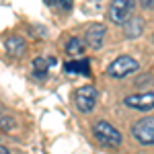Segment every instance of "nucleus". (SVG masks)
Listing matches in <instances>:
<instances>
[{
  "instance_id": "f257e3e1",
  "label": "nucleus",
  "mask_w": 154,
  "mask_h": 154,
  "mask_svg": "<svg viewBox=\"0 0 154 154\" xmlns=\"http://www.w3.org/2000/svg\"><path fill=\"white\" fill-rule=\"evenodd\" d=\"M93 134H95V138L103 144V146L117 148L119 144H121V134H119L111 123H107V121H97L95 125H93Z\"/></svg>"
},
{
  "instance_id": "f03ea898",
  "label": "nucleus",
  "mask_w": 154,
  "mask_h": 154,
  "mask_svg": "<svg viewBox=\"0 0 154 154\" xmlns=\"http://www.w3.org/2000/svg\"><path fill=\"white\" fill-rule=\"evenodd\" d=\"M138 68H140V64L131 58V56H119V58H115L109 64L107 74H109L111 78H125L128 74L136 72Z\"/></svg>"
},
{
  "instance_id": "7ed1b4c3",
  "label": "nucleus",
  "mask_w": 154,
  "mask_h": 154,
  "mask_svg": "<svg viewBox=\"0 0 154 154\" xmlns=\"http://www.w3.org/2000/svg\"><path fill=\"white\" fill-rule=\"evenodd\" d=\"M134 6H136V2H134V0H111L107 17H109V21H111V23L123 25L131 17Z\"/></svg>"
},
{
  "instance_id": "20e7f679",
  "label": "nucleus",
  "mask_w": 154,
  "mask_h": 154,
  "mask_svg": "<svg viewBox=\"0 0 154 154\" xmlns=\"http://www.w3.org/2000/svg\"><path fill=\"white\" fill-rule=\"evenodd\" d=\"M131 134L136 142L142 146H152L154 144V117H142L131 125Z\"/></svg>"
},
{
  "instance_id": "39448f33",
  "label": "nucleus",
  "mask_w": 154,
  "mask_h": 154,
  "mask_svg": "<svg viewBox=\"0 0 154 154\" xmlns=\"http://www.w3.org/2000/svg\"><path fill=\"white\" fill-rule=\"evenodd\" d=\"M97 93L95 86H91V84H86V86H80L78 91H76V95H74V103L78 107V111L80 113H91L97 105Z\"/></svg>"
},
{
  "instance_id": "423d86ee",
  "label": "nucleus",
  "mask_w": 154,
  "mask_h": 154,
  "mask_svg": "<svg viewBox=\"0 0 154 154\" xmlns=\"http://www.w3.org/2000/svg\"><path fill=\"white\" fill-rule=\"evenodd\" d=\"M123 103L136 111H150L154 109V91L150 93H138V95H130L123 99Z\"/></svg>"
},
{
  "instance_id": "0eeeda50",
  "label": "nucleus",
  "mask_w": 154,
  "mask_h": 154,
  "mask_svg": "<svg viewBox=\"0 0 154 154\" xmlns=\"http://www.w3.org/2000/svg\"><path fill=\"white\" fill-rule=\"evenodd\" d=\"M105 35H107L105 25L93 23L88 29H86V43H88L93 49H101L103 48V41H105Z\"/></svg>"
},
{
  "instance_id": "6e6552de",
  "label": "nucleus",
  "mask_w": 154,
  "mask_h": 154,
  "mask_svg": "<svg viewBox=\"0 0 154 154\" xmlns=\"http://www.w3.org/2000/svg\"><path fill=\"white\" fill-rule=\"evenodd\" d=\"M25 49H27V43H25L23 37L12 35V37L6 39V51L11 54L12 58H21V56L25 54Z\"/></svg>"
},
{
  "instance_id": "1a4fd4ad",
  "label": "nucleus",
  "mask_w": 154,
  "mask_h": 154,
  "mask_svg": "<svg viewBox=\"0 0 154 154\" xmlns=\"http://www.w3.org/2000/svg\"><path fill=\"white\" fill-rule=\"evenodd\" d=\"M142 29H144V21L140 17H130V19L123 23V33H125V37H131V39L140 35Z\"/></svg>"
},
{
  "instance_id": "9d476101",
  "label": "nucleus",
  "mask_w": 154,
  "mask_h": 154,
  "mask_svg": "<svg viewBox=\"0 0 154 154\" xmlns=\"http://www.w3.org/2000/svg\"><path fill=\"white\" fill-rule=\"evenodd\" d=\"M66 72H76V74H91V62L88 60H78V62H68L66 64Z\"/></svg>"
},
{
  "instance_id": "9b49d317",
  "label": "nucleus",
  "mask_w": 154,
  "mask_h": 154,
  "mask_svg": "<svg viewBox=\"0 0 154 154\" xmlns=\"http://www.w3.org/2000/svg\"><path fill=\"white\" fill-rule=\"evenodd\" d=\"M54 64V60L51 58H35L33 60V68H35V76L37 78H45V74H48V68Z\"/></svg>"
},
{
  "instance_id": "f8f14e48",
  "label": "nucleus",
  "mask_w": 154,
  "mask_h": 154,
  "mask_svg": "<svg viewBox=\"0 0 154 154\" xmlns=\"http://www.w3.org/2000/svg\"><path fill=\"white\" fill-rule=\"evenodd\" d=\"M82 51H84L82 41H80L78 37H70L68 43H66V54H70V56H80Z\"/></svg>"
},
{
  "instance_id": "ddd939ff",
  "label": "nucleus",
  "mask_w": 154,
  "mask_h": 154,
  "mask_svg": "<svg viewBox=\"0 0 154 154\" xmlns=\"http://www.w3.org/2000/svg\"><path fill=\"white\" fill-rule=\"evenodd\" d=\"M17 125V121L14 117L11 115V111H6L4 107L0 105V128H4V130H12Z\"/></svg>"
},
{
  "instance_id": "4468645a",
  "label": "nucleus",
  "mask_w": 154,
  "mask_h": 154,
  "mask_svg": "<svg viewBox=\"0 0 154 154\" xmlns=\"http://www.w3.org/2000/svg\"><path fill=\"white\" fill-rule=\"evenodd\" d=\"M45 4L51 6L54 11H60V12L72 11V0H45Z\"/></svg>"
},
{
  "instance_id": "2eb2a0df",
  "label": "nucleus",
  "mask_w": 154,
  "mask_h": 154,
  "mask_svg": "<svg viewBox=\"0 0 154 154\" xmlns=\"http://www.w3.org/2000/svg\"><path fill=\"white\" fill-rule=\"evenodd\" d=\"M31 33H33L35 37H45V35H48V29H45V27L35 25V27H31Z\"/></svg>"
},
{
  "instance_id": "dca6fc26",
  "label": "nucleus",
  "mask_w": 154,
  "mask_h": 154,
  "mask_svg": "<svg viewBox=\"0 0 154 154\" xmlns=\"http://www.w3.org/2000/svg\"><path fill=\"white\" fill-rule=\"evenodd\" d=\"M0 154H11V152H8V148H4V146H0Z\"/></svg>"
},
{
  "instance_id": "f3484780",
  "label": "nucleus",
  "mask_w": 154,
  "mask_h": 154,
  "mask_svg": "<svg viewBox=\"0 0 154 154\" xmlns=\"http://www.w3.org/2000/svg\"><path fill=\"white\" fill-rule=\"evenodd\" d=\"M140 2H144V4H146V6H148V4H150V2H152V0H140Z\"/></svg>"
},
{
  "instance_id": "a211bd4d",
  "label": "nucleus",
  "mask_w": 154,
  "mask_h": 154,
  "mask_svg": "<svg viewBox=\"0 0 154 154\" xmlns=\"http://www.w3.org/2000/svg\"><path fill=\"white\" fill-rule=\"evenodd\" d=\"M152 43H154V35H152Z\"/></svg>"
}]
</instances>
